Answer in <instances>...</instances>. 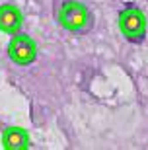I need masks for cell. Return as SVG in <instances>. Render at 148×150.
I'll list each match as a JSON object with an SVG mask.
<instances>
[{
	"label": "cell",
	"instance_id": "obj_1",
	"mask_svg": "<svg viewBox=\"0 0 148 150\" xmlns=\"http://www.w3.org/2000/svg\"><path fill=\"white\" fill-rule=\"evenodd\" d=\"M53 18L66 33L86 35L93 29V12L82 0H53Z\"/></svg>",
	"mask_w": 148,
	"mask_h": 150
},
{
	"label": "cell",
	"instance_id": "obj_2",
	"mask_svg": "<svg viewBox=\"0 0 148 150\" xmlns=\"http://www.w3.org/2000/svg\"><path fill=\"white\" fill-rule=\"evenodd\" d=\"M117 28L125 41L132 45H142L148 37V18L140 6L125 2L117 12Z\"/></svg>",
	"mask_w": 148,
	"mask_h": 150
},
{
	"label": "cell",
	"instance_id": "obj_3",
	"mask_svg": "<svg viewBox=\"0 0 148 150\" xmlns=\"http://www.w3.org/2000/svg\"><path fill=\"white\" fill-rule=\"evenodd\" d=\"M6 53H8V59L14 64H18V67H29V64H33L37 61V57H39V49H37L35 39L31 35L23 33V31H18V33L10 35Z\"/></svg>",
	"mask_w": 148,
	"mask_h": 150
},
{
	"label": "cell",
	"instance_id": "obj_4",
	"mask_svg": "<svg viewBox=\"0 0 148 150\" xmlns=\"http://www.w3.org/2000/svg\"><path fill=\"white\" fill-rule=\"evenodd\" d=\"M23 28V14L16 4H0V31L14 35Z\"/></svg>",
	"mask_w": 148,
	"mask_h": 150
},
{
	"label": "cell",
	"instance_id": "obj_5",
	"mask_svg": "<svg viewBox=\"0 0 148 150\" xmlns=\"http://www.w3.org/2000/svg\"><path fill=\"white\" fill-rule=\"evenodd\" d=\"M0 142L4 150H28L31 146L29 133L22 127H6L2 131Z\"/></svg>",
	"mask_w": 148,
	"mask_h": 150
}]
</instances>
